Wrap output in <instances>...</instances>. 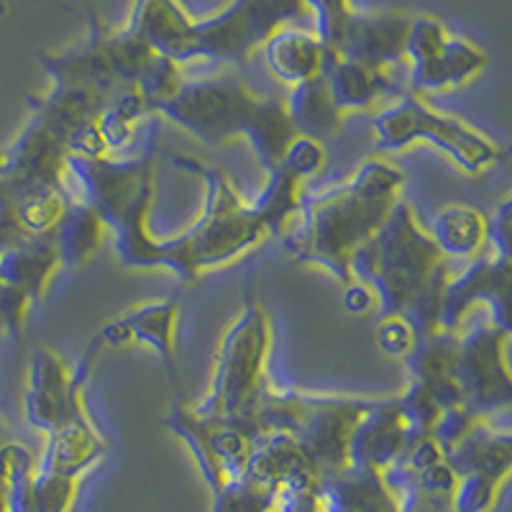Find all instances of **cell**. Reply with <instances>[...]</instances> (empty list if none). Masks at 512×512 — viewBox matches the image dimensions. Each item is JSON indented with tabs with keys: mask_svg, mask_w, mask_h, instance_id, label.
<instances>
[{
	"mask_svg": "<svg viewBox=\"0 0 512 512\" xmlns=\"http://www.w3.org/2000/svg\"><path fill=\"white\" fill-rule=\"evenodd\" d=\"M0 512H8V507H6V487H3V479H0Z\"/></svg>",
	"mask_w": 512,
	"mask_h": 512,
	"instance_id": "obj_37",
	"label": "cell"
},
{
	"mask_svg": "<svg viewBox=\"0 0 512 512\" xmlns=\"http://www.w3.org/2000/svg\"><path fill=\"white\" fill-rule=\"evenodd\" d=\"M320 500L326 512H402L387 474L354 464L320 482Z\"/></svg>",
	"mask_w": 512,
	"mask_h": 512,
	"instance_id": "obj_18",
	"label": "cell"
},
{
	"mask_svg": "<svg viewBox=\"0 0 512 512\" xmlns=\"http://www.w3.org/2000/svg\"><path fill=\"white\" fill-rule=\"evenodd\" d=\"M487 54L464 36L448 34L443 47L433 57L408 67V90L415 95L443 93V90L464 88L466 82L487 70Z\"/></svg>",
	"mask_w": 512,
	"mask_h": 512,
	"instance_id": "obj_17",
	"label": "cell"
},
{
	"mask_svg": "<svg viewBox=\"0 0 512 512\" xmlns=\"http://www.w3.org/2000/svg\"><path fill=\"white\" fill-rule=\"evenodd\" d=\"M154 118L175 123L208 149L246 141L264 169L277 167L297 136L285 98L256 95L233 72L182 80L180 88L154 108Z\"/></svg>",
	"mask_w": 512,
	"mask_h": 512,
	"instance_id": "obj_3",
	"label": "cell"
},
{
	"mask_svg": "<svg viewBox=\"0 0 512 512\" xmlns=\"http://www.w3.org/2000/svg\"><path fill=\"white\" fill-rule=\"evenodd\" d=\"M103 354L95 341H90L85 354L72 367L49 346H39L29 359L24 392L26 423L44 436H52L64 425L90 418L85 405V387L95 369V361Z\"/></svg>",
	"mask_w": 512,
	"mask_h": 512,
	"instance_id": "obj_8",
	"label": "cell"
},
{
	"mask_svg": "<svg viewBox=\"0 0 512 512\" xmlns=\"http://www.w3.org/2000/svg\"><path fill=\"white\" fill-rule=\"evenodd\" d=\"M210 497H213L210 512H272L280 492L249 477H236Z\"/></svg>",
	"mask_w": 512,
	"mask_h": 512,
	"instance_id": "obj_29",
	"label": "cell"
},
{
	"mask_svg": "<svg viewBox=\"0 0 512 512\" xmlns=\"http://www.w3.org/2000/svg\"><path fill=\"white\" fill-rule=\"evenodd\" d=\"M341 305H344L351 315H364V313H369L372 308H377V300H374L372 290H369L364 282L354 280L349 287H344Z\"/></svg>",
	"mask_w": 512,
	"mask_h": 512,
	"instance_id": "obj_36",
	"label": "cell"
},
{
	"mask_svg": "<svg viewBox=\"0 0 512 512\" xmlns=\"http://www.w3.org/2000/svg\"><path fill=\"white\" fill-rule=\"evenodd\" d=\"M405 172L384 157H369L346 180L305 192L300 216L282 236L295 264L328 272L341 287L354 282L351 262L400 203Z\"/></svg>",
	"mask_w": 512,
	"mask_h": 512,
	"instance_id": "obj_1",
	"label": "cell"
},
{
	"mask_svg": "<svg viewBox=\"0 0 512 512\" xmlns=\"http://www.w3.org/2000/svg\"><path fill=\"white\" fill-rule=\"evenodd\" d=\"M272 512H326V507H323V500H320V489L297 487L282 489Z\"/></svg>",
	"mask_w": 512,
	"mask_h": 512,
	"instance_id": "obj_34",
	"label": "cell"
},
{
	"mask_svg": "<svg viewBox=\"0 0 512 512\" xmlns=\"http://www.w3.org/2000/svg\"><path fill=\"white\" fill-rule=\"evenodd\" d=\"M320 75L326 80L333 103L338 105V111L344 116L354 111L377 108L382 100H395L397 95L405 93V90H395L390 70L354 62V59L341 57L331 49H328Z\"/></svg>",
	"mask_w": 512,
	"mask_h": 512,
	"instance_id": "obj_15",
	"label": "cell"
},
{
	"mask_svg": "<svg viewBox=\"0 0 512 512\" xmlns=\"http://www.w3.org/2000/svg\"><path fill=\"white\" fill-rule=\"evenodd\" d=\"M152 116V108L144 100V95L136 88H123L116 98L108 103L103 113H100L98 128L100 139H103L105 149L111 157H123V152L131 149V144L136 141V131L144 121H149Z\"/></svg>",
	"mask_w": 512,
	"mask_h": 512,
	"instance_id": "obj_28",
	"label": "cell"
},
{
	"mask_svg": "<svg viewBox=\"0 0 512 512\" xmlns=\"http://www.w3.org/2000/svg\"><path fill=\"white\" fill-rule=\"evenodd\" d=\"M456 351H459V333L438 331L433 336L420 338L413 354L402 359L408 382L420 384L431 392L443 413L466 408L459 379H456Z\"/></svg>",
	"mask_w": 512,
	"mask_h": 512,
	"instance_id": "obj_16",
	"label": "cell"
},
{
	"mask_svg": "<svg viewBox=\"0 0 512 512\" xmlns=\"http://www.w3.org/2000/svg\"><path fill=\"white\" fill-rule=\"evenodd\" d=\"M305 18V0H231L213 16L192 18L182 64H244L274 31Z\"/></svg>",
	"mask_w": 512,
	"mask_h": 512,
	"instance_id": "obj_7",
	"label": "cell"
},
{
	"mask_svg": "<svg viewBox=\"0 0 512 512\" xmlns=\"http://www.w3.org/2000/svg\"><path fill=\"white\" fill-rule=\"evenodd\" d=\"M244 477L277 492L297 487L320 489V472L308 448L290 433H264L254 441Z\"/></svg>",
	"mask_w": 512,
	"mask_h": 512,
	"instance_id": "obj_13",
	"label": "cell"
},
{
	"mask_svg": "<svg viewBox=\"0 0 512 512\" xmlns=\"http://www.w3.org/2000/svg\"><path fill=\"white\" fill-rule=\"evenodd\" d=\"M459 477L479 474L489 482L505 484L512 472V431H495L487 420L474 423V428L446 454Z\"/></svg>",
	"mask_w": 512,
	"mask_h": 512,
	"instance_id": "obj_22",
	"label": "cell"
},
{
	"mask_svg": "<svg viewBox=\"0 0 512 512\" xmlns=\"http://www.w3.org/2000/svg\"><path fill=\"white\" fill-rule=\"evenodd\" d=\"M62 269L54 233L24 236L16 244L0 251V282L29 295L34 303L47 295L49 282Z\"/></svg>",
	"mask_w": 512,
	"mask_h": 512,
	"instance_id": "obj_19",
	"label": "cell"
},
{
	"mask_svg": "<svg viewBox=\"0 0 512 512\" xmlns=\"http://www.w3.org/2000/svg\"><path fill=\"white\" fill-rule=\"evenodd\" d=\"M280 164H285L292 175H297L305 182L308 177H313L323 164H326V149H323V141L313 139V136L297 134L295 139L290 141V146H287V152Z\"/></svg>",
	"mask_w": 512,
	"mask_h": 512,
	"instance_id": "obj_33",
	"label": "cell"
},
{
	"mask_svg": "<svg viewBox=\"0 0 512 512\" xmlns=\"http://www.w3.org/2000/svg\"><path fill=\"white\" fill-rule=\"evenodd\" d=\"M351 277L372 290L379 315L408 320L418 341L443 331V295L451 280V262L428 228L420 226L408 200L400 198L382 228L356 251Z\"/></svg>",
	"mask_w": 512,
	"mask_h": 512,
	"instance_id": "obj_2",
	"label": "cell"
},
{
	"mask_svg": "<svg viewBox=\"0 0 512 512\" xmlns=\"http://www.w3.org/2000/svg\"><path fill=\"white\" fill-rule=\"evenodd\" d=\"M477 305H487L489 323L512 338V262L497 254L477 256L459 274H451L443 295V331L459 333Z\"/></svg>",
	"mask_w": 512,
	"mask_h": 512,
	"instance_id": "obj_10",
	"label": "cell"
},
{
	"mask_svg": "<svg viewBox=\"0 0 512 512\" xmlns=\"http://www.w3.org/2000/svg\"><path fill=\"white\" fill-rule=\"evenodd\" d=\"M177 318H180V297L177 295L146 300V303L123 310L116 318L105 320L93 341L103 351L126 349V346L152 349L167 372L169 382L182 390L180 364H177Z\"/></svg>",
	"mask_w": 512,
	"mask_h": 512,
	"instance_id": "obj_11",
	"label": "cell"
},
{
	"mask_svg": "<svg viewBox=\"0 0 512 512\" xmlns=\"http://www.w3.org/2000/svg\"><path fill=\"white\" fill-rule=\"evenodd\" d=\"M108 228L100 216L82 200H72L64 210L62 221L54 228V244L59 251L62 269H82L98 256Z\"/></svg>",
	"mask_w": 512,
	"mask_h": 512,
	"instance_id": "obj_25",
	"label": "cell"
},
{
	"mask_svg": "<svg viewBox=\"0 0 512 512\" xmlns=\"http://www.w3.org/2000/svg\"><path fill=\"white\" fill-rule=\"evenodd\" d=\"M405 446H408V425L402 418L400 400L397 395L377 397L354 428L349 443V464L387 472L400 461Z\"/></svg>",
	"mask_w": 512,
	"mask_h": 512,
	"instance_id": "obj_14",
	"label": "cell"
},
{
	"mask_svg": "<svg viewBox=\"0 0 512 512\" xmlns=\"http://www.w3.org/2000/svg\"><path fill=\"white\" fill-rule=\"evenodd\" d=\"M428 233L448 262L477 259L489 244V218L474 205H443L433 216Z\"/></svg>",
	"mask_w": 512,
	"mask_h": 512,
	"instance_id": "obj_24",
	"label": "cell"
},
{
	"mask_svg": "<svg viewBox=\"0 0 512 512\" xmlns=\"http://www.w3.org/2000/svg\"><path fill=\"white\" fill-rule=\"evenodd\" d=\"M374 341L384 354L395 359H408L413 349L418 346V333L402 315H382L374 328Z\"/></svg>",
	"mask_w": 512,
	"mask_h": 512,
	"instance_id": "obj_32",
	"label": "cell"
},
{
	"mask_svg": "<svg viewBox=\"0 0 512 512\" xmlns=\"http://www.w3.org/2000/svg\"><path fill=\"white\" fill-rule=\"evenodd\" d=\"M192 16L180 0H134L126 29L134 31L159 57L182 67Z\"/></svg>",
	"mask_w": 512,
	"mask_h": 512,
	"instance_id": "obj_21",
	"label": "cell"
},
{
	"mask_svg": "<svg viewBox=\"0 0 512 512\" xmlns=\"http://www.w3.org/2000/svg\"><path fill=\"white\" fill-rule=\"evenodd\" d=\"M410 29V16L402 11H356L346 21V29L338 39L336 54L354 62L390 70L405 62V36Z\"/></svg>",
	"mask_w": 512,
	"mask_h": 512,
	"instance_id": "obj_12",
	"label": "cell"
},
{
	"mask_svg": "<svg viewBox=\"0 0 512 512\" xmlns=\"http://www.w3.org/2000/svg\"><path fill=\"white\" fill-rule=\"evenodd\" d=\"M392 489L400 497L402 512H456L454 500H443V497H428L408 484H392Z\"/></svg>",
	"mask_w": 512,
	"mask_h": 512,
	"instance_id": "obj_35",
	"label": "cell"
},
{
	"mask_svg": "<svg viewBox=\"0 0 512 512\" xmlns=\"http://www.w3.org/2000/svg\"><path fill=\"white\" fill-rule=\"evenodd\" d=\"M448 39V29L443 21L433 16H410V29L405 36V62L420 64L443 47Z\"/></svg>",
	"mask_w": 512,
	"mask_h": 512,
	"instance_id": "obj_31",
	"label": "cell"
},
{
	"mask_svg": "<svg viewBox=\"0 0 512 512\" xmlns=\"http://www.w3.org/2000/svg\"><path fill=\"white\" fill-rule=\"evenodd\" d=\"M259 52L269 75L292 90L320 75L328 49L315 36V31L282 26L264 41Z\"/></svg>",
	"mask_w": 512,
	"mask_h": 512,
	"instance_id": "obj_20",
	"label": "cell"
},
{
	"mask_svg": "<svg viewBox=\"0 0 512 512\" xmlns=\"http://www.w3.org/2000/svg\"><path fill=\"white\" fill-rule=\"evenodd\" d=\"M269 351H272V318L262 300L246 295L241 313L231 320V326L221 336L208 392L190 408L205 418L236 420L254 431L251 420L259 402L272 387L267 377Z\"/></svg>",
	"mask_w": 512,
	"mask_h": 512,
	"instance_id": "obj_5",
	"label": "cell"
},
{
	"mask_svg": "<svg viewBox=\"0 0 512 512\" xmlns=\"http://www.w3.org/2000/svg\"><path fill=\"white\" fill-rule=\"evenodd\" d=\"M507 336L489 320L472 331H459L456 351V379H459L464 405L477 418L512 408V367L507 361Z\"/></svg>",
	"mask_w": 512,
	"mask_h": 512,
	"instance_id": "obj_9",
	"label": "cell"
},
{
	"mask_svg": "<svg viewBox=\"0 0 512 512\" xmlns=\"http://www.w3.org/2000/svg\"><path fill=\"white\" fill-rule=\"evenodd\" d=\"M372 134L382 152H408L420 141L436 146L466 177L484 175L502 157L497 141L477 131L472 123L436 111L410 90L374 113Z\"/></svg>",
	"mask_w": 512,
	"mask_h": 512,
	"instance_id": "obj_6",
	"label": "cell"
},
{
	"mask_svg": "<svg viewBox=\"0 0 512 512\" xmlns=\"http://www.w3.org/2000/svg\"><path fill=\"white\" fill-rule=\"evenodd\" d=\"M285 105L292 128L297 134L313 136V139L336 134L341 128V121H344V113L338 111V105L333 103L323 75L292 88L285 98Z\"/></svg>",
	"mask_w": 512,
	"mask_h": 512,
	"instance_id": "obj_27",
	"label": "cell"
},
{
	"mask_svg": "<svg viewBox=\"0 0 512 512\" xmlns=\"http://www.w3.org/2000/svg\"><path fill=\"white\" fill-rule=\"evenodd\" d=\"M264 172H267L264 187L249 203L256 210V216L262 218L269 239L272 236L282 239L292 228V223L297 221V216H300V205H303L305 195L303 180L292 175L285 164H277V167L264 169Z\"/></svg>",
	"mask_w": 512,
	"mask_h": 512,
	"instance_id": "obj_26",
	"label": "cell"
},
{
	"mask_svg": "<svg viewBox=\"0 0 512 512\" xmlns=\"http://www.w3.org/2000/svg\"><path fill=\"white\" fill-rule=\"evenodd\" d=\"M175 167L203 182L200 216L175 236H164V269L177 280L195 282L203 274L228 267L269 239L262 218L239 195L223 169L195 157H175Z\"/></svg>",
	"mask_w": 512,
	"mask_h": 512,
	"instance_id": "obj_4",
	"label": "cell"
},
{
	"mask_svg": "<svg viewBox=\"0 0 512 512\" xmlns=\"http://www.w3.org/2000/svg\"><path fill=\"white\" fill-rule=\"evenodd\" d=\"M305 6L310 11V21H313V31L323 47L336 49L338 39L344 34L346 21L354 13L351 0H305Z\"/></svg>",
	"mask_w": 512,
	"mask_h": 512,
	"instance_id": "obj_30",
	"label": "cell"
},
{
	"mask_svg": "<svg viewBox=\"0 0 512 512\" xmlns=\"http://www.w3.org/2000/svg\"><path fill=\"white\" fill-rule=\"evenodd\" d=\"M105 451H108V443L95 428L93 418H82L47 436V448H44L39 469L80 479L103 459Z\"/></svg>",
	"mask_w": 512,
	"mask_h": 512,
	"instance_id": "obj_23",
	"label": "cell"
}]
</instances>
